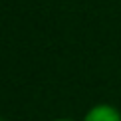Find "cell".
<instances>
[{
  "mask_svg": "<svg viewBox=\"0 0 121 121\" xmlns=\"http://www.w3.org/2000/svg\"><path fill=\"white\" fill-rule=\"evenodd\" d=\"M83 121H121V111L115 105L97 103L89 107V111L83 115Z\"/></svg>",
  "mask_w": 121,
  "mask_h": 121,
  "instance_id": "obj_1",
  "label": "cell"
},
{
  "mask_svg": "<svg viewBox=\"0 0 121 121\" xmlns=\"http://www.w3.org/2000/svg\"><path fill=\"white\" fill-rule=\"evenodd\" d=\"M54 121H73V119H65V117H62V119H54Z\"/></svg>",
  "mask_w": 121,
  "mask_h": 121,
  "instance_id": "obj_2",
  "label": "cell"
},
{
  "mask_svg": "<svg viewBox=\"0 0 121 121\" xmlns=\"http://www.w3.org/2000/svg\"><path fill=\"white\" fill-rule=\"evenodd\" d=\"M0 121H8V119H4V117H0Z\"/></svg>",
  "mask_w": 121,
  "mask_h": 121,
  "instance_id": "obj_3",
  "label": "cell"
}]
</instances>
